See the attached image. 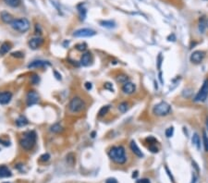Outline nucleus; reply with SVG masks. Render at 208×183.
<instances>
[{
  "instance_id": "1",
  "label": "nucleus",
  "mask_w": 208,
  "mask_h": 183,
  "mask_svg": "<svg viewBox=\"0 0 208 183\" xmlns=\"http://www.w3.org/2000/svg\"><path fill=\"white\" fill-rule=\"evenodd\" d=\"M108 156L112 161H114L115 163H117L119 165H123L127 161L125 149L121 145L113 146L112 148H110V150L108 152Z\"/></svg>"
},
{
  "instance_id": "2",
  "label": "nucleus",
  "mask_w": 208,
  "mask_h": 183,
  "mask_svg": "<svg viewBox=\"0 0 208 183\" xmlns=\"http://www.w3.org/2000/svg\"><path fill=\"white\" fill-rule=\"evenodd\" d=\"M36 140H37V136H36L35 131H29L22 134V136L20 140V146L24 150L29 151L34 147V145L36 143Z\"/></svg>"
},
{
  "instance_id": "3",
  "label": "nucleus",
  "mask_w": 208,
  "mask_h": 183,
  "mask_svg": "<svg viewBox=\"0 0 208 183\" xmlns=\"http://www.w3.org/2000/svg\"><path fill=\"white\" fill-rule=\"evenodd\" d=\"M11 27L20 33H26L30 29V21L26 18H20V19H14V20L11 22Z\"/></svg>"
},
{
  "instance_id": "4",
  "label": "nucleus",
  "mask_w": 208,
  "mask_h": 183,
  "mask_svg": "<svg viewBox=\"0 0 208 183\" xmlns=\"http://www.w3.org/2000/svg\"><path fill=\"white\" fill-rule=\"evenodd\" d=\"M84 106H85L84 101L79 96L73 97L68 104V109L72 113H80L84 109Z\"/></svg>"
},
{
  "instance_id": "5",
  "label": "nucleus",
  "mask_w": 208,
  "mask_h": 183,
  "mask_svg": "<svg viewBox=\"0 0 208 183\" xmlns=\"http://www.w3.org/2000/svg\"><path fill=\"white\" fill-rule=\"evenodd\" d=\"M170 111H171V106L166 102H161V103L155 105L153 108V113L158 117L166 116L169 114Z\"/></svg>"
},
{
  "instance_id": "6",
  "label": "nucleus",
  "mask_w": 208,
  "mask_h": 183,
  "mask_svg": "<svg viewBox=\"0 0 208 183\" xmlns=\"http://www.w3.org/2000/svg\"><path fill=\"white\" fill-rule=\"evenodd\" d=\"M208 96V80H205L203 83V86L197 93L194 101L195 102H204Z\"/></svg>"
},
{
  "instance_id": "7",
  "label": "nucleus",
  "mask_w": 208,
  "mask_h": 183,
  "mask_svg": "<svg viewBox=\"0 0 208 183\" xmlns=\"http://www.w3.org/2000/svg\"><path fill=\"white\" fill-rule=\"evenodd\" d=\"M96 33L95 30L89 29V28H83V29H79L73 33V36L77 38H85V37H92L95 35Z\"/></svg>"
},
{
  "instance_id": "8",
  "label": "nucleus",
  "mask_w": 208,
  "mask_h": 183,
  "mask_svg": "<svg viewBox=\"0 0 208 183\" xmlns=\"http://www.w3.org/2000/svg\"><path fill=\"white\" fill-rule=\"evenodd\" d=\"M39 102V95L35 91H30L26 96V103L28 106H33Z\"/></svg>"
},
{
  "instance_id": "9",
  "label": "nucleus",
  "mask_w": 208,
  "mask_h": 183,
  "mask_svg": "<svg viewBox=\"0 0 208 183\" xmlns=\"http://www.w3.org/2000/svg\"><path fill=\"white\" fill-rule=\"evenodd\" d=\"M204 56H205V53L203 51H194L191 55L190 59H191V61H192V63L199 64V63H201L202 61L203 60Z\"/></svg>"
},
{
  "instance_id": "10",
  "label": "nucleus",
  "mask_w": 208,
  "mask_h": 183,
  "mask_svg": "<svg viewBox=\"0 0 208 183\" xmlns=\"http://www.w3.org/2000/svg\"><path fill=\"white\" fill-rule=\"evenodd\" d=\"M43 44H44V39L41 38V37H39V36L31 38L29 41V46H30V48H31L33 50L38 49Z\"/></svg>"
},
{
  "instance_id": "11",
  "label": "nucleus",
  "mask_w": 208,
  "mask_h": 183,
  "mask_svg": "<svg viewBox=\"0 0 208 183\" xmlns=\"http://www.w3.org/2000/svg\"><path fill=\"white\" fill-rule=\"evenodd\" d=\"M46 66H50V63L48 61L45 60H34L31 63L28 65L29 69H37V68H45Z\"/></svg>"
},
{
  "instance_id": "12",
  "label": "nucleus",
  "mask_w": 208,
  "mask_h": 183,
  "mask_svg": "<svg viewBox=\"0 0 208 183\" xmlns=\"http://www.w3.org/2000/svg\"><path fill=\"white\" fill-rule=\"evenodd\" d=\"M12 99V94L10 92H0V105H7Z\"/></svg>"
},
{
  "instance_id": "13",
  "label": "nucleus",
  "mask_w": 208,
  "mask_h": 183,
  "mask_svg": "<svg viewBox=\"0 0 208 183\" xmlns=\"http://www.w3.org/2000/svg\"><path fill=\"white\" fill-rule=\"evenodd\" d=\"M135 90H136L135 84L130 82V81H128V82L124 83L123 86H122V92L126 95H132L135 92Z\"/></svg>"
},
{
  "instance_id": "14",
  "label": "nucleus",
  "mask_w": 208,
  "mask_h": 183,
  "mask_svg": "<svg viewBox=\"0 0 208 183\" xmlns=\"http://www.w3.org/2000/svg\"><path fill=\"white\" fill-rule=\"evenodd\" d=\"M91 61H92V56L90 52H86L84 53L82 57H81V65H82L83 67H88L91 64Z\"/></svg>"
},
{
  "instance_id": "15",
  "label": "nucleus",
  "mask_w": 208,
  "mask_h": 183,
  "mask_svg": "<svg viewBox=\"0 0 208 183\" xmlns=\"http://www.w3.org/2000/svg\"><path fill=\"white\" fill-rule=\"evenodd\" d=\"M130 150L132 151L133 154L136 155L138 157H143V156H144V154L142 152V151L140 150V148L138 147V145L136 144V142H135L134 141H131V142H130Z\"/></svg>"
},
{
  "instance_id": "16",
  "label": "nucleus",
  "mask_w": 208,
  "mask_h": 183,
  "mask_svg": "<svg viewBox=\"0 0 208 183\" xmlns=\"http://www.w3.org/2000/svg\"><path fill=\"white\" fill-rule=\"evenodd\" d=\"M0 17H1V20H3V22H5L7 24H11V22L14 20L13 16L7 11H2L1 14H0Z\"/></svg>"
},
{
  "instance_id": "17",
  "label": "nucleus",
  "mask_w": 208,
  "mask_h": 183,
  "mask_svg": "<svg viewBox=\"0 0 208 183\" xmlns=\"http://www.w3.org/2000/svg\"><path fill=\"white\" fill-rule=\"evenodd\" d=\"M12 176L11 171L5 166L3 167H0V178H9Z\"/></svg>"
},
{
  "instance_id": "18",
  "label": "nucleus",
  "mask_w": 208,
  "mask_h": 183,
  "mask_svg": "<svg viewBox=\"0 0 208 183\" xmlns=\"http://www.w3.org/2000/svg\"><path fill=\"white\" fill-rule=\"evenodd\" d=\"M11 49V44L10 43H4L0 46V55H6L7 53H9Z\"/></svg>"
},
{
  "instance_id": "19",
  "label": "nucleus",
  "mask_w": 208,
  "mask_h": 183,
  "mask_svg": "<svg viewBox=\"0 0 208 183\" xmlns=\"http://www.w3.org/2000/svg\"><path fill=\"white\" fill-rule=\"evenodd\" d=\"M28 123H29L28 119L24 116H20L18 117V119L16 120V124L18 127H25Z\"/></svg>"
},
{
  "instance_id": "20",
  "label": "nucleus",
  "mask_w": 208,
  "mask_h": 183,
  "mask_svg": "<svg viewBox=\"0 0 208 183\" xmlns=\"http://www.w3.org/2000/svg\"><path fill=\"white\" fill-rule=\"evenodd\" d=\"M206 28H207V26H206V20H205L203 18L200 19L199 23H198V29H199V32H200L201 34H204Z\"/></svg>"
},
{
  "instance_id": "21",
  "label": "nucleus",
  "mask_w": 208,
  "mask_h": 183,
  "mask_svg": "<svg viewBox=\"0 0 208 183\" xmlns=\"http://www.w3.org/2000/svg\"><path fill=\"white\" fill-rule=\"evenodd\" d=\"M192 142L193 143V145L196 146V148L198 150L201 149V140H200V137L197 133H194L192 135Z\"/></svg>"
},
{
  "instance_id": "22",
  "label": "nucleus",
  "mask_w": 208,
  "mask_h": 183,
  "mask_svg": "<svg viewBox=\"0 0 208 183\" xmlns=\"http://www.w3.org/2000/svg\"><path fill=\"white\" fill-rule=\"evenodd\" d=\"M3 1L11 8H18L21 3V0H3Z\"/></svg>"
},
{
  "instance_id": "23",
  "label": "nucleus",
  "mask_w": 208,
  "mask_h": 183,
  "mask_svg": "<svg viewBox=\"0 0 208 183\" xmlns=\"http://www.w3.org/2000/svg\"><path fill=\"white\" fill-rule=\"evenodd\" d=\"M100 24H101V26L105 27V28H108V29L114 28L116 26V23L112 20H102V21H100Z\"/></svg>"
},
{
  "instance_id": "24",
  "label": "nucleus",
  "mask_w": 208,
  "mask_h": 183,
  "mask_svg": "<svg viewBox=\"0 0 208 183\" xmlns=\"http://www.w3.org/2000/svg\"><path fill=\"white\" fill-rule=\"evenodd\" d=\"M63 131V128L60 124L57 123V124H54L51 128H50V131L51 132H54V133H60L61 131Z\"/></svg>"
},
{
  "instance_id": "25",
  "label": "nucleus",
  "mask_w": 208,
  "mask_h": 183,
  "mask_svg": "<svg viewBox=\"0 0 208 183\" xmlns=\"http://www.w3.org/2000/svg\"><path fill=\"white\" fill-rule=\"evenodd\" d=\"M109 109H110V106H102V107L100 108L99 112H98V116H99V117H104V116L107 115V114L108 113Z\"/></svg>"
},
{
  "instance_id": "26",
  "label": "nucleus",
  "mask_w": 208,
  "mask_h": 183,
  "mask_svg": "<svg viewBox=\"0 0 208 183\" xmlns=\"http://www.w3.org/2000/svg\"><path fill=\"white\" fill-rule=\"evenodd\" d=\"M128 108H129V104H128L127 102H122V103H120V104L119 105V110L120 113H125V112H127Z\"/></svg>"
},
{
  "instance_id": "27",
  "label": "nucleus",
  "mask_w": 208,
  "mask_h": 183,
  "mask_svg": "<svg viewBox=\"0 0 208 183\" xmlns=\"http://www.w3.org/2000/svg\"><path fill=\"white\" fill-rule=\"evenodd\" d=\"M203 143L206 152H208V136L205 131L203 132Z\"/></svg>"
},
{
  "instance_id": "28",
  "label": "nucleus",
  "mask_w": 208,
  "mask_h": 183,
  "mask_svg": "<svg viewBox=\"0 0 208 183\" xmlns=\"http://www.w3.org/2000/svg\"><path fill=\"white\" fill-rule=\"evenodd\" d=\"M117 81H119V82H120V83H126V82H128L129 81V77L127 76V75H124V74H121V75H119L118 78H117Z\"/></svg>"
},
{
  "instance_id": "29",
  "label": "nucleus",
  "mask_w": 208,
  "mask_h": 183,
  "mask_svg": "<svg viewBox=\"0 0 208 183\" xmlns=\"http://www.w3.org/2000/svg\"><path fill=\"white\" fill-rule=\"evenodd\" d=\"M67 162L71 166H72L75 163V156H74V155L72 154V152H71V154H68L67 156Z\"/></svg>"
},
{
  "instance_id": "30",
  "label": "nucleus",
  "mask_w": 208,
  "mask_h": 183,
  "mask_svg": "<svg viewBox=\"0 0 208 183\" xmlns=\"http://www.w3.org/2000/svg\"><path fill=\"white\" fill-rule=\"evenodd\" d=\"M39 81H40V77L38 76V75H36V74H33L31 77V82L32 83V84H38L39 83Z\"/></svg>"
},
{
  "instance_id": "31",
  "label": "nucleus",
  "mask_w": 208,
  "mask_h": 183,
  "mask_svg": "<svg viewBox=\"0 0 208 183\" xmlns=\"http://www.w3.org/2000/svg\"><path fill=\"white\" fill-rule=\"evenodd\" d=\"M86 48H87V45H86L85 43H83V44H79V45H76V49H77L78 51H81V52L85 51Z\"/></svg>"
},
{
  "instance_id": "32",
  "label": "nucleus",
  "mask_w": 208,
  "mask_h": 183,
  "mask_svg": "<svg viewBox=\"0 0 208 183\" xmlns=\"http://www.w3.org/2000/svg\"><path fill=\"white\" fill-rule=\"evenodd\" d=\"M11 56L13 57H16V58H22L24 56V54L22 52H20V51H16V52H13L11 54Z\"/></svg>"
},
{
  "instance_id": "33",
  "label": "nucleus",
  "mask_w": 208,
  "mask_h": 183,
  "mask_svg": "<svg viewBox=\"0 0 208 183\" xmlns=\"http://www.w3.org/2000/svg\"><path fill=\"white\" fill-rule=\"evenodd\" d=\"M173 132H174V129H173V127H170L166 130V136L167 138H170L173 135Z\"/></svg>"
},
{
  "instance_id": "34",
  "label": "nucleus",
  "mask_w": 208,
  "mask_h": 183,
  "mask_svg": "<svg viewBox=\"0 0 208 183\" xmlns=\"http://www.w3.org/2000/svg\"><path fill=\"white\" fill-rule=\"evenodd\" d=\"M146 142H149L150 144H155V143L157 142V140H156L155 138L152 137V136H149V137L146 138Z\"/></svg>"
},
{
  "instance_id": "35",
  "label": "nucleus",
  "mask_w": 208,
  "mask_h": 183,
  "mask_svg": "<svg viewBox=\"0 0 208 183\" xmlns=\"http://www.w3.org/2000/svg\"><path fill=\"white\" fill-rule=\"evenodd\" d=\"M49 158H50V155L49 154H44V155H42L40 156V160L42 162H46V161L49 160Z\"/></svg>"
},
{
  "instance_id": "36",
  "label": "nucleus",
  "mask_w": 208,
  "mask_h": 183,
  "mask_svg": "<svg viewBox=\"0 0 208 183\" xmlns=\"http://www.w3.org/2000/svg\"><path fill=\"white\" fill-rule=\"evenodd\" d=\"M148 149H149L152 152H158V148L156 147L155 144H150L149 147H148Z\"/></svg>"
},
{
  "instance_id": "37",
  "label": "nucleus",
  "mask_w": 208,
  "mask_h": 183,
  "mask_svg": "<svg viewBox=\"0 0 208 183\" xmlns=\"http://www.w3.org/2000/svg\"><path fill=\"white\" fill-rule=\"evenodd\" d=\"M79 11H80V14H81V19L83 20L85 19V16H86V10H85V9H79Z\"/></svg>"
},
{
  "instance_id": "38",
  "label": "nucleus",
  "mask_w": 208,
  "mask_h": 183,
  "mask_svg": "<svg viewBox=\"0 0 208 183\" xmlns=\"http://www.w3.org/2000/svg\"><path fill=\"white\" fill-rule=\"evenodd\" d=\"M35 33H36V34H39V35L42 34V29H41L39 24L35 25Z\"/></svg>"
},
{
  "instance_id": "39",
  "label": "nucleus",
  "mask_w": 208,
  "mask_h": 183,
  "mask_svg": "<svg viewBox=\"0 0 208 183\" xmlns=\"http://www.w3.org/2000/svg\"><path fill=\"white\" fill-rule=\"evenodd\" d=\"M104 87H105V89H108V90H109V91H112V92H113V85H112L110 82H107Z\"/></svg>"
},
{
  "instance_id": "40",
  "label": "nucleus",
  "mask_w": 208,
  "mask_h": 183,
  "mask_svg": "<svg viewBox=\"0 0 208 183\" xmlns=\"http://www.w3.org/2000/svg\"><path fill=\"white\" fill-rule=\"evenodd\" d=\"M136 183H151V182H150V179L148 178H142V179H138Z\"/></svg>"
},
{
  "instance_id": "41",
  "label": "nucleus",
  "mask_w": 208,
  "mask_h": 183,
  "mask_svg": "<svg viewBox=\"0 0 208 183\" xmlns=\"http://www.w3.org/2000/svg\"><path fill=\"white\" fill-rule=\"evenodd\" d=\"M106 183H118V180L114 178H109L106 180Z\"/></svg>"
},
{
  "instance_id": "42",
  "label": "nucleus",
  "mask_w": 208,
  "mask_h": 183,
  "mask_svg": "<svg viewBox=\"0 0 208 183\" xmlns=\"http://www.w3.org/2000/svg\"><path fill=\"white\" fill-rule=\"evenodd\" d=\"M162 56H161V54H159V56H158V59H157V61H158V70H160L161 69V64H162Z\"/></svg>"
},
{
  "instance_id": "43",
  "label": "nucleus",
  "mask_w": 208,
  "mask_h": 183,
  "mask_svg": "<svg viewBox=\"0 0 208 183\" xmlns=\"http://www.w3.org/2000/svg\"><path fill=\"white\" fill-rule=\"evenodd\" d=\"M84 86H85V88H86L87 91H90V90L92 89V87H93V85H92L91 82H86V83L84 84Z\"/></svg>"
},
{
  "instance_id": "44",
  "label": "nucleus",
  "mask_w": 208,
  "mask_h": 183,
  "mask_svg": "<svg viewBox=\"0 0 208 183\" xmlns=\"http://www.w3.org/2000/svg\"><path fill=\"white\" fill-rule=\"evenodd\" d=\"M0 142H3L2 144H4L5 146H9V142H6V141H4V140H0Z\"/></svg>"
},
{
  "instance_id": "45",
  "label": "nucleus",
  "mask_w": 208,
  "mask_h": 183,
  "mask_svg": "<svg viewBox=\"0 0 208 183\" xmlns=\"http://www.w3.org/2000/svg\"><path fill=\"white\" fill-rule=\"evenodd\" d=\"M54 74H55V76L57 80H61V75H59L57 71H54Z\"/></svg>"
},
{
  "instance_id": "46",
  "label": "nucleus",
  "mask_w": 208,
  "mask_h": 183,
  "mask_svg": "<svg viewBox=\"0 0 208 183\" xmlns=\"http://www.w3.org/2000/svg\"><path fill=\"white\" fill-rule=\"evenodd\" d=\"M196 180H197V177L195 175H192V179L191 183H196Z\"/></svg>"
},
{
  "instance_id": "47",
  "label": "nucleus",
  "mask_w": 208,
  "mask_h": 183,
  "mask_svg": "<svg viewBox=\"0 0 208 183\" xmlns=\"http://www.w3.org/2000/svg\"><path fill=\"white\" fill-rule=\"evenodd\" d=\"M138 176V172L137 171H135V172H133V175H132V178H136Z\"/></svg>"
},
{
  "instance_id": "48",
  "label": "nucleus",
  "mask_w": 208,
  "mask_h": 183,
  "mask_svg": "<svg viewBox=\"0 0 208 183\" xmlns=\"http://www.w3.org/2000/svg\"><path fill=\"white\" fill-rule=\"evenodd\" d=\"M159 80H160L161 83H163V80H162V74H161V72L159 73Z\"/></svg>"
},
{
  "instance_id": "49",
  "label": "nucleus",
  "mask_w": 208,
  "mask_h": 183,
  "mask_svg": "<svg viewBox=\"0 0 208 183\" xmlns=\"http://www.w3.org/2000/svg\"><path fill=\"white\" fill-rule=\"evenodd\" d=\"M205 125H206V129H207V131H208V118L206 119V122H205Z\"/></svg>"
},
{
  "instance_id": "50",
  "label": "nucleus",
  "mask_w": 208,
  "mask_h": 183,
  "mask_svg": "<svg viewBox=\"0 0 208 183\" xmlns=\"http://www.w3.org/2000/svg\"><path fill=\"white\" fill-rule=\"evenodd\" d=\"M94 135H95V132H93V133H92V137H93V138H94V137H95Z\"/></svg>"
},
{
  "instance_id": "51",
  "label": "nucleus",
  "mask_w": 208,
  "mask_h": 183,
  "mask_svg": "<svg viewBox=\"0 0 208 183\" xmlns=\"http://www.w3.org/2000/svg\"><path fill=\"white\" fill-rule=\"evenodd\" d=\"M206 26H207V28H208V20H206Z\"/></svg>"
},
{
  "instance_id": "52",
  "label": "nucleus",
  "mask_w": 208,
  "mask_h": 183,
  "mask_svg": "<svg viewBox=\"0 0 208 183\" xmlns=\"http://www.w3.org/2000/svg\"><path fill=\"white\" fill-rule=\"evenodd\" d=\"M6 183H9V182H6Z\"/></svg>"
},
{
  "instance_id": "53",
  "label": "nucleus",
  "mask_w": 208,
  "mask_h": 183,
  "mask_svg": "<svg viewBox=\"0 0 208 183\" xmlns=\"http://www.w3.org/2000/svg\"><path fill=\"white\" fill-rule=\"evenodd\" d=\"M205 1H207V0H205Z\"/></svg>"
}]
</instances>
